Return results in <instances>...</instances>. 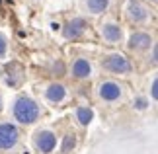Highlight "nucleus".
I'll list each match as a JSON object with an SVG mask.
<instances>
[{"mask_svg":"<svg viewBox=\"0 0 158 154\" xmlns=\"http://www.w3.org/2000/svg\"><path fill=\"white\" fill-rule=\"evenodd\" d=\"M70 72H72V76L76 80H86V78L92 76V63H90L88 59H84V57H78L74 63H72Z\"/></svg>","mask_w":158,"mask_h":154,"instance_id":"nucleus-10","label":"nucleus"},{"mask_svg":"<svg viewBox=\"0 0 158 154\" xmlns=\"http://www.w3.org/2000/svg\"><path fill=\"white\" fill-rule=\"evenodd\" d=\"M148 2H152V4H156V0H148Z\"/></svg>","mask_w":158,"mask_h":154,"instance_id":"nucleus-18","label":"nucleus"},{"mask_svg":"<svg viewBox=\"0 0 158 154\" xmlns=\"http://www.w3.org/2000/svg\"><path fill=\"white\" fill-rule=\"evenodd\" d=\"M107 0H86V6L92 14H102V12L107 10Z\"/></svg>","mask_w":158,"mask_h":154,"instance_id":"nucleus-14","label":"nucleus"},{"mask_svg":"<svg viewBox=\"0 0 158 154\" xmlns=\"http://www.w3.org/2000/svg\"><path fill=\"white\" fill-rule=\"evenodd\" d=\"M6 53H8V41H6V37L0 33V59L6 57Z\"/></svg>","mask_w":158,"mask_h":154,"instance_id":"nucleus-16","label":"nucleus"},{"mask_svg":"<svg viewBox=\"0 0 158 154\" xmlns=\"http://www.w3.org/2000/svg\"><path fill=\"white\" fill-rule=\"evenodd\" d=\"M127 18L133 23H144L148 20V10L141 0H129L127 4Z\"/></svg>","mask_w":158,"mask_h":154,"instance_id":"nucleus-6","label":"nucleus"},{"mask_svg":"<svg viewBox=\"0 0 158 154\" xmlns=\"http://www.w3.org/2000/svg\"><path fill=\"white\" fill-rule=\"evenodd\" d=\"M86 20L84 18H72V20L66 23V26L63 27V35H64V39H80L84 31H86Z\"/></svg>","mask_w":158,"mask_h":154,"instance_id":"nucleus-8","label":"nucleus"},{"mask_svg":"<svg viewBox=\"0 0 158 154\" xmlns=\"http://www.w3.org/2000/svg\"><path fill=\"white\" fill-rule=\"evenodd\" d=\"M150 94H152V100L156 102V100H158V80H156V78L152 80V86H150Z\"/></svg>","mask_w":158,"mask_h":154,"instance_id":"nucleus-17","label":"nucleus"},{"mask_svg":"<svg viewBox=\"0 0 158 154\" xmlns=\"http://www.w3.org/2000/svg\"><path fill=\"white\" fill-rule=\"evenodd\" d=\"M0 107H2V100H0Z\"/></svg>","mask_w":158,"mask_h":154,"instance_id":"nucleus-19","label":"nucleus"},{"mask_svg":"<svg viewBox=\"0 0 158 154\" xmlns=\"http://www.w3.org/2000/svg\"><path fill=\"white\" fill-rule=\"evenodd\" d=\"M98 96L104 102L113 103V102L121 100V96H123V86L119 82H115V80H102L100 86H98Z\"/></svg>","mask_w":158,"mask_h":154,"instance_id":"nucleus-5","label":"nucleus"},{"mask_svg":"<svg viewBox=\"0 0 158 154\" xmlns=\"http://www.w3.org/2000/svg\"><path fill=\"white\" fill-rule=\"evenodd\" d=\"M33 148L41 154H51L57 148V135L49 129H39L33 135Z\"/></svg>","mask_w":158,"mask_h":154,"instance_id":"nucleus-4","label":"nucleus"},{"mask_svg":"<svg viewBox=\"0 0 158 154\" xmlns=\"http://www.w3.org/2000/svg\"><path fill=\"white\" fill-rule=\"evenodd\" d=\"M127 45H129L131 51H147V49H150L154 45V39L147 31H135V33H131Z\"/></svg>","mask_w":158,"mask_h":154,"instance_id":"nucleus-7","label":"nucleus"},{"mask_svg":"<svg viewBox=\"0 0 158 154\" xmlns=\"http://www.w3.org/2000/svg\"><path fill=\"white\" fill-rule=\"evenodd\" d=\"M102 66L111 72V74H131L133 65L131 60L125 57L123 53H109L106 55V59H102Z\"/></svg>","mask_w":158,"mask_h":154,"instance_id":"nucleus-2","label":"nucleus"},{"mask_svg":"<svg viewBox=\"0 0 158 154\" xmlns=\"http://www.w3.org/2000/svg\"><path fill=\"white\" fill-rule=\"evenodd\" d=\"M102 37L109 45H117V43L123 39V29L119 27V23L115 22H107L102 26Z\"/></svg>","mask_w":158,"mask_h":154,"instance_id":"nucleus-9","label":"nucleus"},{"mask_svg":"<svg viewBox=\"0 0 158 154\" xmlns=\"http://www.w3.org/2000/svg\"><path fill=\"white\" fill-rule=\"evenodd\" d=\"M148 106H150V102L147 100V98H143V96H139V98H135V100H133V107L139 109V111L148 109Z\"/></svg>","mask_w":158,"mask_h":154,"instance_id":"nucleus-15","label":"nucleus"},{"mask_svg":"<svg viewBox=\"0 0 158 154\" xmlns=\"http://www.w3.org/2000/svg\"><path fill=\"white\" fill-rule=\"evenodd\" d=\"M45 98H47V102L49 103H60L66 98V88L63 84H59V82H53L47 86V90H45Z\"/></svg>","mask_w":158,"mask_h":154,"instance_id":"nucleus-11","label":"nucleus"},{"mask_svg":"<svg viewBox=\"0 0 158 154\" xmlns=\"http://www.w3.org/2000/svg\"><path fill=\"white\" fill-rule=\"evenodd\" d=\"M20 143V129L10 121L0 123V150H14Z\"/></svg>","mask_w":158,"mask_h":154,"instance_id":"nucleus-3","label":"nucleus"},{"mask_svg":"<svg viewBox=\"0 0 158 154\" xmlns=\"http://www.w3.org/2000/svg\"><path fill=\"white\" fill-rule=\"evenodd\" d=\"M12 113H14V119L20 123V125H33V123L39 119L41 109L37 106V102L31 100L29 96H20L14 102Z\"/></svg>","mask_w":158,"mask_h":154,"instance_id":"nucleus-1","label":"nucleus"},{"mask_svg":"<svg viewBox=\"0 0 158 154\" xmlns=\"http://www.w3.org/2000/svg\"><path fill=\"white\" fill-rule=\"evenodd\" d=\"M76 119H78V123H80L82 127H88L90 123L94 121V109L88 107V106L76 107Z\"/></svg>","mask_w":158,"mask_h":154,"instance_id":"nucleus-12","label":"nucleus"},{"mask_svg":"<svg viewBox=\"0 0 158 154\" xmlns=\"http://www.w3.org/2000/svg\"><path fill=\"white\" fill-rule=\"evenodd\" d=\"M74 148H76V135L74 133L64 135L63 143H60V154H70Z\"/></svg>","mask_w":158,"mask_h":154,"instance_id":"nucleus-13","label":"nucleus"}]
</instances>
